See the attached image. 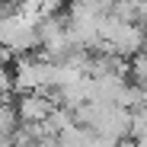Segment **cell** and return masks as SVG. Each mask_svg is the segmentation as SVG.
Returning a JSON list of instances; mask_svg holds the SVG:
<instances>
[{
	"label": "cell",
	"mask_w": 147,
	"mask_h": 147,
	"mask_svg": "<svg viewBox=\"0 0 147 147\" xmlns=\"http://www.w3.org/2000/svg\"><path fill=\"white\" fill-rule=\"evenodd\" d=\"M55 109L58 106L48 99V96H42V93H22V96H16V115H19L22 125H45Z\"/></svg>",
	"instance_id": "6da1fadb"
}]
</instances>
